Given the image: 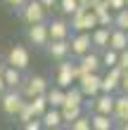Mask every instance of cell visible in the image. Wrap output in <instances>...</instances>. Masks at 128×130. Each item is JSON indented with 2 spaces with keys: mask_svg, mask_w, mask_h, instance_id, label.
<instances>
[{
  "mask_svg": "<svg viewBox=\"0 0 128 130\" xmlns=\"http://www.w3.org/2000/svg\"><path fill=\"white\" fill-rule=\"evenodd\" d=\"M0 66H3V57H0Z\"/></svg>",
  "mask_w": 128,
  "mask_h": 130,
  "instance_id": "cell-36",
  "label": "cell"
},
{
  "mask_svg": "<svg viewBox=\"0 0 128 130\" xmlns=\"http://www.w3.org/2000/svg\"><path fill=\"white\" fill-rule=\"evenodd\" d=\"M69 24H71L74 33L76 31H93L95 26H100L97 24V14L93 10H88V7H78V10L69 17Z\"/></svg>",
  "mask_w": 128,
  "mask_h": 130,
  "instance_id": "cell-4",
  "label": "cell"
},
{
  "mask_svg": "<svg viewBox=\"0 0 128 130\" xmlns=\"http://www.w3.org/2000/svg\"><path fill=\"white\" fill-rule=\"evenodd\" d=\"M40 3L45 5V7H48V10L52 12V10H55V7H59V0H40Z\"/></svg>",
  "mask_w": 128,
  "mask_h": 130,
  "instance_id": "cell-33",
  "label": "cell"
},
{
  "mask_svg": "<svg viewBox=\"0 0 128 130\" xmlns=\"http://www.w3.org/2000/svg\"><path fill=\"white\" fill-rule=\"evenodd\" d=\"M3 3L10 7V10H19V7H24V3H26V0H3Z\"/></svg>",
  "mask_w": 128,
  "mask_h": 130,
  "instance_id": "cell-31",
  "label": "cell"
},
{
  "mask_svg": "<svg viewBox=\"0 0 128 130\" xmlns=\"http://www.w3.org/2000/svg\"><path fill=\"white\" fill-rule=\"evenodd\" d=\"M114 26L123 28V31H128V7H123V10L114 12Z\"/></svg>",
  "mask_w": 128,
  "mask_h": 130,
  "instance_id": "cell-26",
  "label": "cell"
},
{
  "mask_svg": "<svg viewBox=\"0 0 128 130\" xmlns=\"http://www.w3.org/2000/svg\"><path fill=\"white\" fill-rule=\"evenodd\" d=\"M48 26H50V40H62V38H69L74 33L71 24H69V17L48 19Z\"/></svg>",
  "mask_w": 128,
  "mask_h": 130,
  "instance_id": "cell-10",
  "label": "cell"
},
{
  "mask_svg": "<svg viewBox=\"0 0 128 130\" xmlns=\"http://www.w3.org/2000/svg\"><path fill=\"white\" fill-rule=\"evenodd\" d=\"M119 92H128V69L123 71V76H121V90Z\"/></svg>",
  "mask_w": 128,
  "mask_h": 130,
  "instance_id": "cell-32",
  "label": "cell"
},
{
  "mask_svg": "<svg viewBox=\"0 0 128 130\" xmlns=\"http://www.w3.org/2000/svg\"><path fill=\"white\" fill-rule=\"evenodd\" d=\"M83 76V71H81L78 62H69V57L62 59V62L57 64V71H55V83L62 88H69L74 85V83H78V78Z\"/></svg>",
  "mask_w": 128,
  "mask_h": 130,
  "instance_id": "cell-2",
  "label": "cell"
},
{
  "mask_svg": "<svg viewBox=\"0 0 128 130\" xmlns=\"http://www.w3.org/2000/svg\"><path fill=\"white\" fill-rule=\"evenodd\" d=\"M109 47L116 50V52L126 50V47H128V31L114 26V28H111V36H109Z\"/></svg>",
  "mask_w": 128,
  "mask_h": 130,
  "instance_id": "cell-18",
  "label": "cell"
},
{
  "mask_svg": "<svg viewBox=\"0 0 128 130\" xmlns=\"http://www.w3.org/2000/svg\"><path fill=\"white\" fill-rule=\"evenodd\" d=\"M24 104H26V97L21 90H5L0 95V109L7 118H17V113L21 111Z\"/></svg>",
  "mask_w": 128,
  "mask_h": 130,
  "instance_id": "cell-3",
  "label": "cell"
},
{
  "mask_svg": "<svg viewBox=\"0 0 128 130\" xmlns=\"http://www.w3.org/2000/svg\"><path fill=\"white\" fill-rule=\"evenodd\" d=\"M114 121L116 125L123 123V121H128V92H119L116 95V102H114Z\"/></svg>",
  "mask_w": 128,
  "mask_h": 130,
  "instance_id": "cell-17",
  "label": "cell"
},
{
  "mask_svg": "<svg viewBox=\"0 0 128 130\" xmlns=\"http://www.w3.org/2000/svg\"><path fill=\"white\" fill-rule=\"evenodd\" d=\"M45 95H48V104H50V106H57V109H59V106L64 104L66 88H62V85H57V83H55L52 88H48V92H45Z\"/></svg>",
  "mask_w": 128,
  "mask_h": 130,
  "instance_id": "cell-19",
  "label": "cell"
},
{
  "mask_svg": "<svg viewBox=\"0 0 128 130\" xmlns=\"http://www.w3.org/2000/svg\"><path fill=\"white\" fill-rule=\"evenodd\" d=\"M7 64L21 69V71H26L29 64H31V52H29L26 45H12L10 52H7Z\"/></svg>",
  "mask_w": 128,
  "mask_h": 130,
  "instance_id": "cell-8",
  "label": "cell"
},
{
  "mask_svg": "<svg viewBox=\"0 0 128 130\" xmlns=\"http://www.w3.org/2000/svg\"><path fill=\"white\" fill-rule=\"evenodd\" d=\"M81 3V7H88V10H93V7L97 5V0H78Z\"/></svg>",
  "mask_w": 128,
  "mask_h": 130,
  "instance_id": "cell-34",
  "label": "cell"
},
{
  "mask_svg": "<svg viewBox=\"0 0 128 130\" xmlns=\"http://www.w3.org/2000/svg\"><path fill=\"white\" fill-rule=\"evenodd\" d=\"M114 28V26H111ZM111 28L109 26H95L90 31V38H93V47L97 52H102L104 47H109V36H111Z\"/></svg>",
  "mask_w": 128,
  "mask_h": 130,
  "instance_id": "cell-15",
  "label": "cell"
},
{
  "mask_svg": "<svg viewBox=\"0 0 128 130\" xmlns=\"http://www.w3.org/2000/svg\"><path fill=\"white\" fill-rule=\"evenodd\" d=\"M107 5H109L111 12H119V10H123V7H126V0H107Z\"/></svg>",
  "mask_w": 128,
  "mask_h": 130,
  "instance_id": "cell-29",
  "label": "cell"
},
{
  "mask_svg": "<svg viewBox=\"0 0 128 130\" xmlns=\"http://www.w3.org/2000/svg\"><path fill=\"white\" fill-rule=\"evenodd\" d=\"M29 102H31V109H33V113H36L38 118L43 116L45 111H48V106H50V104H48V95H45V92H43V95H36V97H31Z\"/></svg>",
  "mask_w": 128,
  "mask_h": 130,
  "instance_id": "cell-21",
  "label": "cell"
},
{
  "mask_svg": "<svg viewBox=\"0 0 128 130\" xmlns=\"http://www.w3.org/2000/svg\"><path fill=\"white\" fill-rule=\"evenodd\" d=\"M100 57H102V66H104V69H111V66L119 64V52L111 50V47H104Z\"/></svg>",
  "mask_w": 128,
  "mask_h": 130,
  "instance_id": "cell-22",
  "label": "cell"
},
{
  "mask_svg": "<svg viewBox=\"0 0 128 130\" xmlns=\"http://www.w3.org/2000/svg\"><path fill=\"white\" fill-rule=\"evenodd\" d=\"M126 7H128V0H126Z\"/></svg>",
  "mask_w": 128,
  "mask_h": 130,
  "instance_id": "cell-37",
  "label": "cell"
},
{
  "mask_svg": "<svg viewBox=\"0 0 128 130\" xmlns=\"http://www.w3.org/2000/svg\"><path fill=\"white\" fill-rule=\"evenodd\" d=\"M45 52H48L50 59L62 62V59H66V57L71 55V43H69V38H62V40H50L48 47H45Z\"/></svg>",
  "mask_w": 128,
  "mask_h": 130,
  "instance_id": "cell-11",
  "label": "cell"
},
{
  "mask_svg": "<svg viewBox=\"0 0 128 130\" xmlns=\"http://www.w3.org/2000/svg\"><path fill=\"white\" fill-rule=\"evenodd\" d=\"M48 80L43 78V76H29V78L24 80V85H21L19 90L24 92V97L26 99H31V97H36V95H43V92H48Z\"/></svg>",
  "mask_w": 128,
  "mask_h": 130,
  "instance_id": "cell-9",
  "label": "cell"
},
{
  "mask_svg": "<svg viewBox=\"0 0 128 130\" xmlns=\"http://www.w3.org/2000/svg\"><path fill=\"white\" fill-rule=\"evenodd\" d=\"M66 128H71V130H93V125H90V113H81V116L76 121H71Z\"/></svg>",
  "mask_w": 128,
  "mask_h": 130,
  "instance_id": "cell-23",
  "label": "cell"
},
{
  "mask_svg": "<svg viewBox=\"0 0 128 130\" xmlns=\"http://www.w3.org/2000/svg\"><path fill=\"white\" fill-rule=\"evenodd\" d=\"M0 71H3L5 76V83H7V90H19L21 85H24V71L17 66H12V64H3L0 66Z\"/></svg>",
  "mask_w": 128,
  "mask_h": 130,
  "instance_id": "cell-12",
  "label": "cell"
},
{
  "mask_svg": "<svg viewBox=\"0 0 128 130\" xmlns=\"http://www.w3.org/2000/svg\"><path fill=\"white\" fill-rule=\"evenodd\" d=\"M43 121V128L45 130H57L64 125V118H62V109H57V106H48V111L40 116Z\"/></svg>",
  "mask_w": 128,
  "mask_h": 130,
  "instance_id": "cell-14",
  "label": "cell"
},
{
  "mask_svg": "<svg viewBox=\"0 0 128 130\" xmlns=\"http://www.w3.org/2000/svg\"><path fill=\"white\" fill-rule=\"evenodd\" d=\"M31 118H36V113H33V109H31V102H29V99H26V104L21 106V111L17 113V121H19L21 125H24L26 121H31Z\"/></svg>",
  "mask_w": 128,
  "mask_h": 130,
  "instance_id": "cell-27",
  "label": "cell"
},
{
  "mask_svg": "<svg viewBox=\"0 0 128 130\" xmlns=\"http://www.w3.org/2000/svg\"><path fill=\"white\" fill-rule=\"evenodd\" d=\"M62 109V118H64V125H69L71 121H76L81 113H86V104H74V106H69V104H64V106H59Z\"/></svg>",
  "mask_w": 128,
  "mask_h": 130,
  "instance_id": "cell-20",
  "label": "cell"
},
{
  "mask_svg": "<svg viewBox=\"0 0 128 130\" xmlns=\"http://www.w3.org/2000/svg\"><path fill=\"white\" fill-rule=\"evenodd\" d=\"M78 88L83 90L86 99H88V97H95V95H100V92H102V76H100V71L83 73V76L78 78Z\"/></svg>",
  "mask_w": 128,
  "mask_h": 130,
  "instance_id": "cell-7",
  "label": "cell"
},
{
  "mask_svg": "<svg viewBox=\"0 0 128 130\" xmlns=\"http://www.w3.org/2000/svg\"><path fill=\"white\" fill-rule=\"evenodd\" d=\"M7 90V83H5V76H3V71H0V95H3Z\"/></svg>",
  "mask_w": 128,
  "mask_h": 130,
  "instance_id": "cell-35",
  "label": "cell"
},
{
  "mask_svg": "<svg viewBox=\"0 0 128 130\" xmlns=\"http://www.w3.org/2000/svg\"><path fill=\"white\" fill-rule=\"evenodd\" d=\"M119 66H121V69H123V71H126V69H128V47H126V50H121V52H119Z\"/></svg>",
  "mask_w": 128,
  "mask_h": 130,
  "instance_id": "cell-30",
  "label": "cell"
},
{
  "mask_svg": "<svg viewBox=\"0 0 128 130\" xmlns=\"http://www.w3.org/2000/svg\"><path fill=\"white\" fill-rule=\"evenodd\" d=\"M17 14H19V19L24 21L26 26H31V24H38V21H48L50 10L40 3V0H26L24 7L17 10Z\"/></svg>",
  "mask_w": 128,
  "mask_h": 130,
  "instance_id": "cell-1",
  "label": "cell"
},
{
  "mask_svg": "<svg viewBox=\"0 0 128 130\" xmlns=\"http://www.w3.org/2000/svg\"><path fill=\"white\" fill-rule=\"evenodd\" d=\"M81 7V3L78 0H59V10H62V14L64 17H71L74 12H76Z\"/></svg>",
  "mask_w": 128,
  "mask_h": 130,
  "instance_id": "cell-25",
  "label": "cell"
},
{
  "mask_svg": "<svg viewBox=\"0 0 128 130\" xmlns=\"http://www.w3.org/2000/svg\"><path fill=\"white\" fill-rule=\"evenodd\" d=\"M76 62H78V66H81V71H83V73H93V71H100V69H102V57H100V52H97V50L86 52V55L78 57Z\"/></svg>",
  "mask_w": 128,
  "mask_h": 130,
  "instance_id": "cell-13",
  "label": "cell"
},
{
  "mask_svg": "<svg viewBox=\"0 0 128 130\" xmlns=\"http://www.w3.org/2000/svg\"><path fill=\"white\" fill-rule=\"evenodd\" d=\"M26 38H29V43H31L36 50H45L48 43H50V26H48V21L31 24L29 31H26Z\"/></svg>",
  "mask_w": 128,
  "mask_h": 130,
  "instance_id": "cell-5",
  "label": "cell"
},
{
  "mask_svg": "<svg viewBox=\"0 0 128 130\" xmlns=\"http://www.w3.org/2000/svg\"><path fill=\"white\" fill-rule=\"evenodd\" d=\"M24 130H43V121L38 116L31 118V121H26V123H24Z\"/></svg>",
  "mask_w": 128,
  "mask_h": 130,
  "instance_id": "cell-28",
  "label": "cell"
},
{
  "mask_svg": "<svg viewBox=\"0 0 128 130\" xmlns=\"http://www.w3.org/2000/svg\"><path fill=\"white\" fill-rule=\"evenodd\" d=\"M95 12V10H93ZM97 14V24H100V26H114V12H111L109 10V7H107V10H100V12H95Z\"/></svg>",
  "mask_w": 128,
  "mask_h": 130,
  "instance_id": "cell-24",
  "label": "cell"
},
{
  "mask_svg": "<svg viewBox=\"0 0 128 130\" xmlns=\"http://www.w3.org/2000/svg\"><path fill=\"white\" fill-rule=\"evenodd\" d=\"M90 125H93V130H111V128H116V121L109 113L90 111Z\"/></svg>",
  "mask_w": 128,
  "mask_h": 130,
  "instance_id": "cell-16",
  "label": "cell"
},
{
  "mask_svg": "<svg viewBox=\"0 0 128 130\" xmlns=\"http://www.w3.org/2000/svg\"><path fill=\"white\" fill-rule=\"evenodd\" d=\"M69 43H71V57H83L86 52L95 50L93 47V38H90V31H76L69 36Z\"/></svg>",
  "mask_w": 128,
  "mask_h": 130,
  "instance_id": "cell-6",
  "label": "cell"
}]
</instances>
